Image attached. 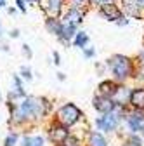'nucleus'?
Here are the masks:
<instances>
[{"mask_svg": "<svg viewBox=\"0 0 144 146\" xmlns=\"http://www.w3.org/2000/svg\"><path fill=\"white\" fill-rule=\"evenodd\" d=\"M83 14H85V9H75V7H69V11L64 14V23L80 25V23L83 21Z\"/></svg>", "mask_w": 144, "mask_h": 146, "instance_id": "obj_10", "label": "nucleus"}, {"mask_svg": "<svg viewBox=\"0 0 144 146\" xmlns=\"http://www.w3.org/2000/svg\"><path fill=\"white\" fill-rule=\"evenodd\" d=\"M59 146H61V144H59Z\"/></svg>", "mask_w": 144, "mask_h": 146, "instance_id": "obj_38", "label": "nucleus"}, {"mask_svg": "<svg viewBox=\"0 0 144 146\" xmlns=\"http://www.w3.org/2000/svg\"><path fill=\"white\" fill-rule=\"evenodd\" d=\"M92 104H94V108L97 110V111H101V113H110V111H113L115 106H116L115 101L110 96H104V94L96 96L94 101H92Z\"/></svg>", "mask_w": 144, "mask_h": 146, "instance_id": "obj_6", "label": "nucleus"}, {"mask_svg": "<svg viewBox=\"0 0 144 146\" xmlns=\"http://www.w3.org/2000/svg\"><path fill=\"white\" fill-rule=\"evenodd\" d=\"M87 42H89V35L85 31H77V35H75V45L83 49L87 45Z\"/></svg>", "mask_w": 144, "mask_h": 146, "instance_id": "obj_18", "label": "nucleus"}, {"mask_svg": "<svg viewBox=\"0 0 144 146\" xmlns=\"http://www.w3.org/2000/svg\"><path fill=\"white\" fill-rule=\"evenodd\" d=\"M111 99L115 101V104L125 106L130 101V89L125 87V85H116V89L113 90V94H111Z\"/></svg>", "mask_w": 144, "mask_h": 146, "instance_id": "obj_8", "label": "nucleus"}, {"mask_svg": "<svg viewBox=\"0 0 144 146\" xmlns=\"http://www.w3.org/2000/svg\"><path fill=\"white\" fill-rule=\"evenodd\" d=\"M28 2H33V4H38L40 0H28Z\"/></svg>", "mask_w": 144, "mask_h": 146, "instance_id": "obj_34", "label": "nucleus"}, {"mask_svg": "<svg viewBox=\"0 0 144 146\" xmlns=\"http://www.w3.org/2000/svg\"><path fill=\"white\" fill-rule=\"evenodd\" d=\"M2 7H5V0H0V9Z\"/></svg>", "mask_w": 144, "mask_h": 146, "instance_id": "obj_33", "label": "nucleus"}, {"mask_svg": "<svg viewBox=\"0 0 144 146\" xmlns=\"http://www.w3.org/2000/svg\"><path fill=\"white\" fill-rule=\"evenodd\" d=\"M142 122H144V120L139 118V117H135L134 113L127 117V125H129V129H130L132 132H139V131L142 129Z\"/></svg>", "mask_w": 144, "mask_h": 146, "instance_id": "obj_14", "label": "nucleus"}, {"mask_svg": "<svg viewBox=\"0 0 144 146\" xmlns=\"http://www.w3.org/2000/svg\"><path fill=\"white\" fill-rule=\"evenodd\" d=\"M127 146H142V141H141V139L135 136V132H134V134L127 139Z\"/></svg>", "mask_w": 144, "mask_h": 146, "instance_id": "obj_20", "label": "nucleus"}, {"mask_svg": "<svg viewBox=\"0 0 144 146\" xmlns=\"http://www.w3.org/2000/svg\"><path fill=\"white\" fill-rule=\"evenodd\" d=\"M115 89H116V84L111 82V80H104V82L99 84V92L104 94V96H110L111 98V94H113Z\"/></svg>", "mask_w": 144, "mask_h": 146, "instance_id": "obj_15", "label": "nucleus"}, {"mask_svg": "<svg viewBox=\"0 0 144 146\" xmlns=\"http://www.w3.org/2000/svg\"><path fill=\"white\" fill-rule=\"evenodd\" d=\"M123 4H125V7H127L129 12H132V14H139V5H137L135 0H123Z\"/></svg>", "mask_w": 144, "mask_h": 146, "instance_id": "obj_19", "label": "nucleus"}, {"mask_svg": "<svg viewBox=\"0 0 144 146\" xmlns=\"http://www.w3.org/2000/svg\"><path fill=\"white\" fill-rule=\"evenodd\" d=\"M80 117H82V111L73 104V103H68V104H64L63 108H59V111H57V115H56V120L59 122V123H63V125H66V127H71V125H75L78 120H80Z\"/></svg>", "mask_w": 144, "mask_h": 146, "instance_id": "obj_3", "label": "nucleus"}, {"mask_svg": "<svg viewBox=\"0 0 144 146\" xmlns=\"http://www.w3.org/2000/svg\"><path fill=\"white\" fill-rule=\"evenodd\" d=\"M135 2H137L139 7H144V0H135Z\"/></svg>", "mask_w": 144, "mask_h": 146, "instance_id": "obj_32", "label": "nucleus"}, {"mask_svg": "<svg viewBox=\"0 0 144 146\" xmlns=\"http://www.w3.org/2000/svg\"><path fill=\"white\" fill-rule=\"evenodd\" d=\"M63 9V0H49V4L45 7V12L49 17H57Z\"/></svg>", "mask_w": 144, "mask_h": 146, "instance_id": "obj_12", "label": "nucleus"}, {"mask_svg": "<svg viewBox=\"0 0 144 146\" xmlns=\"http://www.w3.org/2000/svg\"><path fill=\"white\" fill-rule=\"evenodd\" d=\"M61 21L57 19V17H49V19L45 21V26H47V30L50 31V33H54L56 36H59V33H61Z\"/></svg>", "mask_w": 144, "mask_h": 146, "instance_id": "obj_13", "label": "nucleus"}, {"mask_svg": "<svg viewBox=\"0 0 144 146\" xmlns=\"http://www.w3.org/2000/svg\"><path fill=\"white\" fill-rule=\"evenodd\" d=\"M16 5H17V9H19L21 12H26V5H24V2H23V0H17V2H16Z\"/></svg>", "mask_w": 144, "mask_h": 146, "instance_id": "obj_26", "label": "nucleus"}, {"mask_svg": "<svg viewBox=\"0 0 144 146\" xmlns=\"http://www.w3.org/2000/svg\"><path fill=\"white\" fill-rule=\"evenodd\" d=\"M16 141H17V136H16L14 132H11V134L7 136V139H5V143H4V144H5V146H14V144H16Z\"/></svg>", "mask_w": 144, "mask_h": 146, "instance_id": "obj_22", "label": "nucleus"}, {"mask_svg": "<svg viewBox=\"0 0 144 146\" xmlns=\"http://www.w3.org/2000/svg\"><path fill=\"white\" fill-rule=\"evenodd\" d=\"M9 35H11V38H17V36H19V31H17V30H12Z\"/></svg>", "mask_w": 144, "mask_h": 146, "instance_id": "obj_30", "label": "nucleus"}, {"mask_svg": "<svg viewBox=\"0 0 144 146\" xmlns=\"http://www.w3.org/2000/svg\"><path fill=\"white\" fill-rule=\"evenodd\" d=\"M106 139L102 134L99 132H90V137H89V146H106Z\"/></svg>", "mask_w": 144, "mask_h": 146, "instance_id": "obj_16", "label": "nucleus"}, {"mask_svg": "<svg viewBox=\"0 0 144 146\" xmlns=\"http://www.w3.org/2000/svg\"><path fill=\"white\" fill-rule=\"evenodd\" d=\"M75 35H77V25H73V23H64V21H63V25H61V33H59L57 38H59L64 45H68L69 40L73 38Z\"/></svg>", "mask_w": 144, "mask_h": 146, "instance_id": "obj_9", "label": "nucleus"}, {"mask_svg": "<svg viewBox=\"0 0 144 146\" xmlns=\"http://www.w3.org/2000/svg\"><path fill=\"white\" fill-rule=\"evenodd\" d=\"M141 61H142V64H144V52L141 54Z\"/></svg>", "mask_w": 144, "mask_h": 146, "instance_id": "obj_35", "label": "nucleus"}, {"mask_svg": "<svg viewBox=\"0 0 144 146\" xmlns=\"http://www.w3.org/2000/svg\"><path fill=\"white\" fill-rule=\"evenodd\" d=\"M134 108H141L144 110V89H135L130 92V101H129Z\"/></svg>", "mask_w": 144, "mask_h": 146, "instance_id": "obj_11", "label": "nucleus"}, {"mask_svg": "<svg viewBox=\"0 0 144 146\" xmlns=\"http://www.w3.org/2000/svg\"><path fill=\"white\" fill-rule=\"evenodd\" d=\"M94 54H96L94 49H85V47H83V56H85V58H92Z\"/></svg>", "mask_w": 144, "mask_h": 146, "instance_id": "obj_25", "label": "nucleus"}, {"mask_svg": "<svg viewBox=\"0 0 144 146\" xmlns=\"http://www.w3.org/2000/svg\"><path fill=\"white\" fill-rule=\"evenodd\" d=\"M118 117L115 111H110V113H104V117L97 118L96 120V125H97V129L104 131V132H113L116 131V127H118Z\"/></svg>", "mask_w": 144, "mask_h": 146, "instance_id": "obj_4", "label": "nucleus"}, {"mask_svg": "<svg viewBox=\"0 0 144 146\" xmlns=\"http://www.w3.org/2000/svg\"><path fill=\"white\" fill-rule=\"evenodd\" d=\"M23 52H24V56H28V59H31L33 54H31V49H30V45H28V44H24V45H23Z\"/></svg>", "mask_w": 144, "mask_h": 146, "instance_id": "obj_24", "label": "nucleus"}, {"mask_svg": "<svg viewBox=\"0 0 144 146\" xmlns=\"http://www.w3.org/2000/svg\"><path fill=\"white\" fill-rule=\"evenodd\" d=\"M77 144H78V139H77L75 136H69V134H68V137L63 141L61 146H77Z\"/></svg>", "mask_w": 144, "mask_h": 146, "instance_id": "obj_21", "label": "nucleus"}, {"mask_svg": "<svg viewBox=\"0 0 144 146\" xmlns=\"http://www.w3.org/2000/svg\"><path fill=\"white\" fill-rule=\"evenodd\" d=\"M116 23H118V26H125V25H129V19L127 17H120Z\"/></svg>", "mask_w": 144, "mask_h": 146, "instance_id": "obj_28", "label": "nucleus"}, {"mask_svg": "<svg viewBox=\"0 0 144 146\" xmlns=\"http://www.w3.org/2000/svg\"><path fill=\"white\" fill-rule=\"evenodd\" d=\"M68 127L66 125H63V123H59L57 120H56V123H52L50 125V131H49V136H50V141L54 143V144H63V141L68 137Z\"/></svg>", "mask_w": 144, "mask_h": 146, "instance_id": "obj_5", "label": "nucleus"}, {"mask_svg": "<svg viewBox=\"0 0 144 146\" xmlns=\"http://www.w3.org/2000/svg\"><path fill=\"white\" fill-rule=\"evenodd\" d=\"M47 108H49V103L45 99H40V98H26L24 96V101L14 108V111H12V117L16 122H24L28 118H42L45 113H47Z\"/></svg>", "mask_w": 144, "mask_h": 146, "instance_id": "obj_1", "label": "nucleus"}, {"mask_svg": "<svg viewBox=\"0 0 144 146\" xmlns=\"http://www.w3.org/2000/svg\"><path fill=\"white\" fill-rule=\"evenodd\" d=\"M0 36H2V26H0Z\"/></svg>", "mask_w": 144, "mask_h": 146, "instance_id": "obj_37", "label": "nucleus"}, {"mask_svg": "<svg viewBox=\"0 0 144 146\" xmlns=\"http://www.w3.org/2000/svg\"><path fill=\"white\" fill-rule=\"evenodd\" d=\"M57 78H59V80H61V82H63V80H64V78H66V77H64V73H57Z\"/></svg>", "mask_w": 144, "mask_h": 146, "instance_id": "obj_31", "label": "nucleus"}, {"mask_svg": "<svg viewBox=\"0 0 144 146\" xmlns=\"http://www.w3.org/2000/svg\"><path fill=\"white\" fill-rule=\"evenodd\" d=\"M108 68L113 71V75L116 80H125L127 77L132 75V61L127 56H122V54H115L110 59L106 61Z\"/></svg>", "mask_w": 144, "mask_h": 146, "instance_id": "obj_2", "label": "nucleus"}, {"mask_svg": "<svg viewBox=\"0 0 144 146\" xmlns=\"http://www.w3.org/2000/svg\"><path fill=\"white\" fill-rule=\"evenodd\" d=\"M141 132H142V134H144V122H142V129H141Z\"/></svg>", "mask_w": 144, "mask_h": 146, "instance_id": "obj_36", "label": "nucleus"}, {"mask_svg": "<svg viewBox=\"0 0 144 146\" xmlns=\"http://www.w3.org/2000/svg\"><path fill=\"white\" fill-rule=\"evenodd\" d=\"M23 146H44V137L42 136H33V137H24Z\"/></svg>", "mask_w": 144, "mask_h": 146, "instance_id": "obj_17", "label": "nucleus"}, {"mask_svg": "<svg viewBox=\"0 0 144 146\" xmlns=\"http://www.w3.org/2000/svg\"><path fill=\"white\" fill-rule=\"evenodd\" d=\"M52 58H54V63H56V64H61V61H59V54H57V52H54Z\"/></svg>", "mask_w": 144, "mask_h": 146, "instance_id": "obj_29", "label": "nucleus"}, {"mask_svg": "<svg viewBox=\"0 0 144 146\" xmlns=\"http://www.w3.org/2000/svg\"><path fill=\"white\" fill-rule=\"evenodd\" d=\"M99 12L106 17L108 21H118L122 17V11L118 9V5H115L113 2H106V4H101L99 7Z\"/></svg>", "mask_w": 144, "mask_h": 146, "instance_id": "obj_7", "label": "nucleus"}, {"mask_svg": "<svg viewBox=\"0 0 144 146\" xmlns=\"http://www.w3.org/2000/svg\"><path fill=\"white\" fill-rule=\"evenodd\" d=\"M21 75H23V78H24V80H31V78H33L30 68H26V66H23V68H21Z\"/></svg>", "mask_w": 144, "mask_h": 146, "instance_id": "obj_23", "label": "nucleus"}, {"mask_svg": "<svg viewBox=\"0 0 144 146\" xmlns=\"http://www.w3.org/2000/svg\"><path fill=\"white\" fill-rule=\"evenodd\" d=\"M106 2H113V0H90L92 5H101V4H106Z\"/></svg>", "mask_w": 144, "mask_h": 146, "instance_id": "obj_27", "label": "nucleus"}]
</instances>
